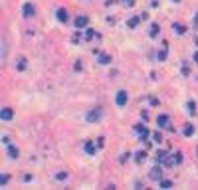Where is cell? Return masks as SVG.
Wrapping results in <instances>:
<instances>
[{
  "instance_id": "obj_1",
  "label": "cell",
  "mask_w": 198,
  "mask_h": 190,
  "mask_svg": "<svg viewBox=\"0 0 198 190\" xmlns=\"http://www.w3.org/2000/svg\"><path fill=\"white\" fill-rule=\"evenodd\" d=\"M135 131L141 135V141H143L145 145L149 146V141H147V139H149V129H147V127H143V125H137V127H135Z\"/></svg>"
},
{
  "instance_id": "obj_2",
  "label": "cell",
  "mask_w": 198,
  "mask_h": 190,
  "mask_svg": "<svg viewBox=\"0 0 198 190\" xmlns=\"http://www.w3.org/2000/svg\"><path fill=\"white\" fill-rule=\"evenodd\" d=\"M22 14H24V18H32L34 14H36V8H34V4H32V2H26V4H24Z\"/></svg>"
},
{
  "instance_id": "obj_3",
  "label": "cell",
  "mask_w": 198,
  "mask_h": 190,
  "mask_svg": "<svg viewBox=\"0 0 198 190\" xmlns=\"http://www.w3.org/2000/svg\"><path fill=\"white\" fill-rule=\"evenodd\" d=\"M101 115H103V113H101V109H99V107H95L93 111H89V113H87V117H85V119H87L89 123H93V121L101 119Z\"/></svg>"
},
{
  "instance_id": "obj_4",
  "label": "cell",
  "mask_w": 198,
  "mask_h": 190,
  "mask_svg": "<svg viewBox=\"0 0 198 190\" xmlns=\"http://www.w3.org/2000/svg\"><path fill=\"white\" fill-rule=\"evenodd\" d=\"M115 101H117V105H119V107H123V105L127 103V91H119V93H117V97H115Z\"/></svg>"
},
{
  "instance_id": "obj_5",
  "label": "cell",
  "mask_w": 198,
  "mask_h": 190,
  "mask_svg": "<svg viewBox=\"0 0 198 190\" xmlns=\"http://www.w3.org/2000/svg\"><path fill=\"white\" fill-rule=\"evenodd\" d=\"M87 26V16H79V18H75V28L77 30H81V28H85Z\"/></svg>"
},
{
  "instance_id": "obj_6",
  "label": "cell",
  "mask_w": 198,
  "mask_h": 190,
  "mask_svg": "<svg viewBox=\"0 0 198 190\" xmlns=\"http://www.w3.org/2000/svg\"><path fill=\"white\" fill-rule=\"evenodd\" d=\"M151 178H153V180H159V182L163 180V172H161V168H159V167H154L153 170H151Z\"/></svg>"
},
{
  "instance_id": "obj_7",
  "label": "cell",
  "mask_w": 198,
  "mask_h": 190,
  "mask_svg": "<svg viewBox=\"0 0 198 190\" xmlns=\"http://www.w3.org/2000/svg\"><path fill=\"white\" fill-rule=\"evenodd\" d=\"M12 115H14V113H12V109H8V107H4V109H2V113H0L2 121H10V119H12Z\"/></svg>"
},
{
  "instance_id": "obj_8",
  "label": "cell",
  "mask_w": 198,
  "mask_h": 190,
  "mask_svg": "<svg viewBox=\"0 0 198 190\" xmlns=\"http://www.w3.org/2000/svg\"><path fill=\"white\" fill-rule=\"evenodd\" d=\"M67 18H69V16H67V10L66 8H60V10H57V20H60V22H67Z\"/></svg>"
},
{
  "instance_id": "obj_9",
  "label": "cell",
  "mask_w": 198,
  "mask_h": 190,
  "mask_svg": "<svg viewBox=\"0 0 198 190\" xmlns=\"http://www.w3.org/2000/svg\"><path fill=\"white\" fill-rule=\"evenodd\" d=\"M156 123H159V127H161V129H163V127H168V115H159Z\"/></svg>"
},
{
  "instance_id": "obj_10",
  "label": "cell",
  "mask_w": 198,
  "mask_h": 190,
  "mask_svg": "<svg viewBox=\"0 0 198 190\" xmlns=\"http://www.w3.org/2000/svg\"><path fill=\"white\" fill-rule=\"evenodd\" d=\"M172 28H174V34H178V36H182V34L186 32V28H184L182 24H174Z\"/></svg>"
},
{
  "instance_id": "obj_11",
  "label": "cell",
  "mask_w": 198,
  "mask_h": 190,
  "mask_svg": "<svg viewBox=\"0 0 198 190\" xmlns=\"http://www.w3.org/2000/svg\"><path fill=\"white\" fill-rule=\"evenodd\" d=\"M99 64L107 66V64H111V57H109V56H105V54H101V56H99Z\"/></svg>"
},
{
  "instance_id": "obj_12",
  "label": "cell",
  "mask_w": 198,
  "mask_h": 190,
  "mask_svg": "<svg viewBox=\"0 0 198 190\" xmlns=\"http://www.w3.org/2000/svg\"><path fill=\"white\" fill-rule=\"evenodd\" d=\"M192 133H194V125H186V127H184V135H186V137H190Z\"/></svg>"
},
{
  "instance_id": "obj_13",
  "label": "cell",
  "mask_w": 198,
  "mask_h": 190,
  "mask_svg": "<svg viewBox=\"0 0 198 190\" xmlns=\"http://www.w3.org/2000/svg\"><path fill=\"white\" fill-rule=\"evenodd\" d=\"M85 153H87V155H93V153H95V146L91 145V143H85Z\"/></svg>"
},
{
  "instance_id": "obj_14",
  "label": "cell",
  "mask_w": 198,
  "mask_h": 190,
  "mask_svg": "<svg viewBox=\"0 0 198 190\" xmlns=\"http://www.w3.org/2000/svg\"><path fill=\"white\" fill-rule=\"evenodd\" d=\"M159 30H161V28H159V24H153V26H151V36H159Z\"/></svg>"
},
{
  "instance_id": "obj_15",
  "label": "cell",
  "mask_w": 198,
  "mask_h": 190,
  "mask_svg": "<svg viewBox=\"0 0 198 190\" xmlns=\"http://www.w3.org/2000/svg\"><path fill=\"white\" fill-rule=\"evenodd\" d=\"M8 155H10L12 158H16V155H18V151H16L14 146H8Z\"/></svg>"
},
{
  "instance_id": "obj_16",
  "label": "cell",
  "mask_w": 198,
  "mask_h": 190,
  "mask_svg": "<svg viewBox=\"0 0 198 190\" xmlns=\"http://www.w3.org/2000/svg\"><path fill=\"white\" fill-rule=\"evenodd\" d=\"M139 20H141V18H131V20H129V28H135V26L139 24Z\"/></svg>"
},
{
  "instance_id": "obj_17",
  "label": "cell",
  "mask_w": 198,
  "mask_h": 190,
  "mask_svg": "<svg viewBox=\"0 0 198 190\" xmlns=\"http://www.w3.org/2000/svg\"><path fill=\"white\" fill-rule=\"evenodd\" d=\"M161 186H163V188H170L172 182H170V180H161Z\"/></svg>"
},
{
  "instance_id": "obj_18",
  "label": "cell",
  "mask_w": 198,
  "mask_h": 190,
  "mask_svg": "<svg viewBox=\"0 0 198 190\" xmlns=\"http://www.w3.org/2000/svg\"><path fill=\"white\" fill-rule=\"evenodd\" d=\"M55 178H57V180H66L67 178V172H57V174H55Z\"/></svg>"
},
{
  "instance_id": "obj_19",
  "label": "cell",
  "mask_w": 198,
  "mask_h": 190,
  "mask_svg": "<svg viewBox=\"0 0 198 190\" xmlns=\"http://www.w3.org/2000/svg\"><path fill=\"white\" fill-rule=\"evenodd\" d=\"M145 157H147V155H145V151L137 153V160H139V162H143V160H145Z\"/></svg>"
},
{
  "instance_id": "obj_20",
  "label": "cell",
  "mask_w": 198,
  "mask_h": 190,
  "mask_svg": "<svg viewBox=\"0 0 198 190\" xmlns=\"http://www.w3.org/2000/svg\"><path fill=\"white\" fill-rule=\"evenodd\" d=\"M93 36H97V34L93 32V30H85V38H87V40H91Z\"/></svg>"
},
{
  "instance_id": "obj_21",
  "label": "cell",
  "mask_w": 198,
  "mask_h": 190,
  "mask_svg": "<svg viewBox=\"0 0 198 190\" xmlns=\"http://www.w3.org/2000/svg\"><path fill=\"white\" fill-rule=\"evenodd\" d=\"M194 111H196V105L190 101V103H188V113H194Z\"/></svg>"
},
{
  "instance_id": "obj_22",
  "label": "cell",
  "mask_w": 198,
  "mask_h": 190,
  "mask_svg": "<svg viewBox=\"0 0 198 190\" xmlns=\"http://www.w3.org/2000/svg\"><path fill=\"white\" fill-rule=\"evenodd\" d=\"M24 67H26V59H20V61H18V69H24Z\"/></svg>"
},
{
  "instance_id": "obj_23",
  "label": "cell",
  "mask_w": 198,
  "mask_h": 190,
  "mask_svg": "<svg viewBox=\"0 0 198 190\" xmlns=\"http://www.w3.org/2000/svg\"><path fill=\"white\" fill-rule=\"evenodd\" d=\"M174 162H182V155H180V153H176V155H174Z\"/></svg>"
},
{
  "instance_id": "obj_24",
  "label": "cell",
  "mask_w": 198,
  "mask_h": 190,
  "mask_svg": "<svg viewBox=\"0 0 198 190\" xmlns=\"http://www.w3.org/2000/svg\"><path fill=\"white\" fill-rule=\"evenodd\" d=\"M6 182H8V176H4V174H2V176H0V184H2V186H4V184H6Z\"/></svg>"
},
{
  "instance_id": "obj_25",
  "label": "cell",
  "mask_w": 198,
  "mask_h": 190,
  "mask_svg": "<svg viewBox=\"0 0 198 190\" xmlns=\"http://www.w3.org/2000/svg\"><path fill=\"white\" fill-rule=\"evenodd\" d=\"M123 4H127V6H133V4H135V0H123Z\"/></svg>"
},
{
  "instance_id": "obj_26",
  "label": "cell",
  "mask_w": 198,
  "mask_h": 190,
  "mask_svg": "<svg viewBox=\"0 0 198 190\" xmlns=\"http://www.w3.org/2000/svg\"><path fill=\"white\" fill-rule=\"evenodd\" d=\"M194 61H196V64H198V52H196V54H194Z\"/></svg>"
},
{
  "instance_id": "obj_27",
  "label": "cell",
  "mask_w": 198,
  "mask_h": 190,
  "mask_svg": "<svg viewBox=\"0 0 198 190\" xmlns=\"http://www.w3.org/2000/svg\"><path fill=\"white\" fill-rule=\"evenodd\" d=\"M194 22H196V26H198V12H196V18H194Z\"/></svg>"
},
{
  "instance_id": "obj_28",
  "label": "cell",
  "mask_w": 198,
  "mask_h": 190,
  "mask_svg": "<svg viewBox=\"0 0 198 190\" xmlns=\"http://www.w3.org/2000/svg\"><path fill=\"white\" fill-rule=\"evenodd\" d=\"M172 2H180V0H172Z\"/></svg>"
},
{
  "instance_id": "obj_29",
  "label": "cell",
  "mask_w": 198,
  "mask_h": 190,
  "mask_svg": "<svg viewBox=\"0 0 198 190\" xmlns=\"http://www.w3.org/2000/svg\"><path fill=\"white\" fill-rule=\"evenodd\" d=\"M196 153H198V149H196Z\"/></svg>"
}]
</instances>
